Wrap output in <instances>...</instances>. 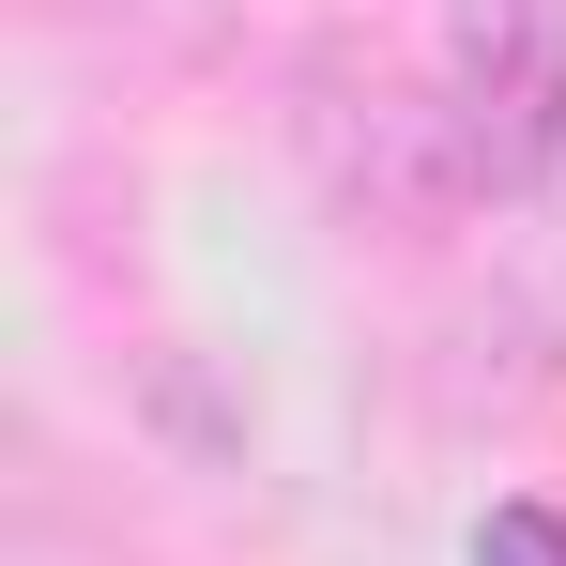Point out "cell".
I'll list each match as a JSON object with an SVG mask.
<instances>
[{"mask_svg":"<svg viewBox=\"0 0 566 566\" xmlns=\"http://www.w3.org/2000/svg\"><path fill=\"white\" fill-rule=\"evenodd\" d=\"M444 77H460V138L490 185H552L566 154V0H460L444 15Z\"/></svg>","mask_w":566,"mask_h":566,"instance_id":"1","label":"cell"},{"mask_svg":"<svg viewBox=\"0 0 566 566\" xmlns=\"http://www.w3.org/2000/svg\"><path fill=\"white\" fill-rule=\"evenodd\" d=\"M474 566H566V521L552 505H490L474 521Z\"/></svg>","mask_w":566,"mask_h":566,"instance_id":"2","label":"cell"}]
</instances>
